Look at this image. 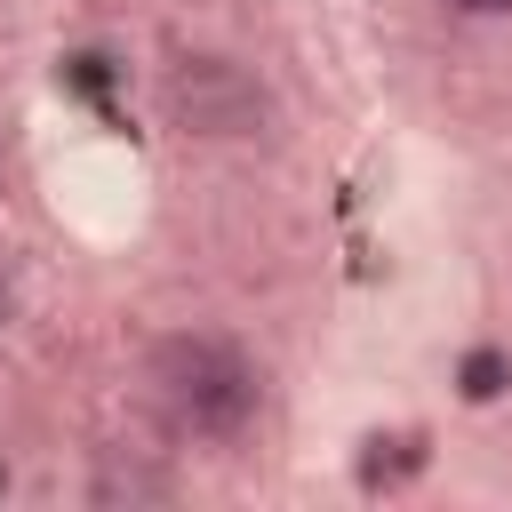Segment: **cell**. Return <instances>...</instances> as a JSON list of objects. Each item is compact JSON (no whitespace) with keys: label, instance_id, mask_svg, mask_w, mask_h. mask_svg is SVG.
<instances>
[{"label":"cell","instance_id":"6da1fadb","mask_svg":"<svg viewBox=\"0 0 512 512\" xmlns=\"http://www.w3.org/2000/svg\"><path fill=\"white\" fill-rule=\"evenodd\" d=\"M144 392L168 416V432L232 440L248 424V408H256V368L216 336H168L152 352V368H144Z\"/></svg>","mask_w":512,"mask_h":512},{"label":"cell","instance_id":"7a4b0ae2","mask_svg":"<svg viewBox=\"0 0 512 512\" xmlns=\"http://www.w3.org/2000/svg\"><path fill=\"white\" fill-rule=\"evenodd\" d=\"M456 8H472V16H496V8H512V0H456Z\"/></svg>","mask_w":512,"mask_h":512}]
</instances>
